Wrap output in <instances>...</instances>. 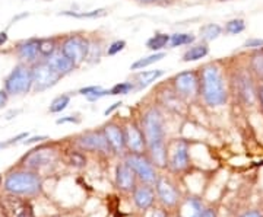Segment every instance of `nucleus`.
Returning a JSON list of instances; mask_svg holds the SVG:
<instances>
[{
    "instance_id": "f3484780",
    "label": "nucleus",
    "mask_w": 263,
    "mask_h": 217,
    "mask_svg": "<svg viewBox=\"0 0 263 217\" xmlns=\"http://www.w3.org/2000/svg\"><path fill=\"white\" fill-rule=\"evenodd\" d=\"M103 133L105 140L110 146V150L117 155H124L126 151V140H124V130L123 125H120L116 121H110V123L104 124Z\"/></svg>"
},
{
    "instance_id": "6e6552de",
    "label": "nucleus",
    "mask_w": 263,
    "mask_h": 217,
    "mask_svg": "<svg viewBox=\"0 0 263 217\" xmlns=\"http://www.w3.org/2000/svg\"><path fill=\"white\" fill-rule=\"evenodd\" d=\"M60 50L69 57L76 67H79L86 61L88 50H89V38L79 35V34H70L60 39Z\"/></svg>"
},
{
    "instance_id": "4468645a",
    "label": "nucleus",
    "mask_w": 263,
    "mask_h": 217,
    "mask_svg": "<svg viewBox=\"0 0 263 217\" xmlns=\"http://www.w3.org/2000/svg\"><path fill=\"white\" fill-rule=\"evenodd\" d=\"M126 150L130 153H146V139L142 132L141 124L136 121H129L123 125Z\"/></svg>"
},
{
    "instance_id": "09e8293b",
    "label": "nucleus",
    "mask_w": 263,
    "mask_h": 217,
    "mask_svg": "<svg viewBox=\"0 0 263 217\" xmlns=\"http://www.w3.org/2000/svg\"><path fill=\"white\" fill-rule=\"evenodd\" d=\"M8 39H9L8 32H6V31H2V32H0V47H3V46L8 42Z\"/></svg>"
},
{
    "instance_id": "f03ea898",
    "label": "nucleus",
    "mask_w": 263,
    "mask_h": 217,
    "mask_svg": "<svg viewBox=\"0 0 263 217\" xmlns=\"http://www.w3.org/2000/svg\"><path fill=\"white\" fill-rule=\"evenodd\" d=\"M3 185H5L6 192L21 196V197H34L40 194L43 181L38 172L24 168V169L9 172L5 178Z\"/></svg>"
},
{
    "instance_id": "5701e85b",
    "label": "nucleus",
    "mask_w": 263,
    "mask_h": 217,
    "mask_svg": "<svg viewBox=\"0 0 263 217\" xmlns=\"http://www.w3.org/2000/svg\"><path fill=\"white\" fill-rule=\"evenodd\" d=\"M203 204L196 197H189L184 201H180L179 217H200L203 213Z\"/></svg>"
},
{
    "instance_id": "a19ab883",
    "label": "nucleus",
    "mask_w": 263,
    "mask_h": 217,
    "mask_svg": "<svg viewBox=\"0 0 263 217\" xmlns=\"http://www.w3.org/2000/svg\"><path fill=\"white\" fill-rule=\"evenodd\" d=\"M44 140H48L47 136H34V137H31V139H25L22 144H25V146H28V144H32V143H41L44 142Z\"/></svg>"
},
{
    "instance_id": "a878e982",
    "label": "nucleus",
    "mask_w": 263,
    "mask_h": 217,
    "mask_svg": "<svg viewBox=\"0 0 263 217\" xmlns=\"http://www.w3.org/2000/svg\"><path fill=\"white\" fill-rule=\"evenodd\" d=\"M209 54V47H208L206 42H199L195 44L189 48L187 51L183 54V61L189 63V61H197V60H202Z\"/></svg>"
},
{
    "instance_id": "39448f33",
    "label": "nucleus",
    "mask_w": 263,
    "mask_h": 217,
    "mask_svg": "<svg viewBox=\"0 0 263 217\" xmlns=\"http://www.w3.org/2000/svg\"><path fill=\"white\" fill-rule=\"evenodd\" d=\"M132 170L136 173L138 181L148 184V185H155V182L158 181L160 175L157 172V166L152 163L149 156L146 153H124V161Z\"/></svg>"
},
{
    "instance_id": "7ed1b4c3",
    "label": "nucleus",
    "mask_w": 263,
    "mask_h": 217,
    "mask_svg": "<svg viewBox=\"0 0 263 217\" xmlns=\"http://www.w3.org/2000/svg\"><path fill=\"white\" fill-rule=\"evenodd\" d=\"M141 128L146 139V149L149 146L165 143V120L158 106L152 105L141 115Z\"/></svg>"
},
{
    "instance_id": "393cba45",
    "label": "nucleus",
    "mask_w": 263,
    "mask_h": 217,
    "mask_svg": "<svg viewBox=\"0 0 263 217\" xmlns=\"http://www.w3.org/2000/svg\"><path fill=\"white\" fill-rule=\"evenodd\" d=\"M249 72L252 73L254 79L263 82V48L254 50L253 54L250 56L249 61Z\"/></svg>"
},
{
    "instance_id": "2eb2a0df",
    "label": "nucleus",
    "mask_w": 263,
    "mask_h": 217,
    "mask_svg": "<svg viewBox=\"0 0 263 217\" xmlns=\"http://www.w3.org/2000/svg\"><path fill=\"white\" fill-rule=\"evenodd\" d=\"M253 82V76L249 70L238 72L234 77L235 92L246 105H253L256 98H257L256 86H254Z\"/></svg>"
},
{
    "instance_id": "b1692460",
    "label": "nucleus",
    "mask_w": 263,
    "mask_h": 217,
    "mask_svg": "<svg viewBox=\"0 0 263 217\" xmlns=\"http://www.w3.org/2000/svg\"><path fill=\"white\" fill-rule=\"evenodd\" d=\"M60 47V38L57 37H47V38H38V48H40V56L41 58H47L53 53H56Z\"/></svg>"
},
{
    "instance_id": "aec40b11",
    "label": "nucleus",
    "mask_w": 263,
    "mask_h": 217,
    "mask_svg": "<svg viewBox=\"0 0 263 217\" xmlns=\"http://www.w3.org/2000/svg\"><path fill=\"white\" fill-rule=\"evenodd\" d=\"M44 60H47L48 64L53 67L59 75L63 76V77L67 75H70V73L76 69V66L73 64V61L66 56L65 53L60 50V47H59V50H57L56 53H53L51 56L47 57V58H44Z\"/></svg>"
},
{
    "instance_id": "dca6fc26",
    "label": "nucleus",
    "mask_w": 263,
    "mask_h": 217,
    "mask_svg": "<svg viewBox=\"0 0 263 217\" xmlns=\"http://www.w3.org/2000/svg\"><path fill=\"white\" fill-rule=\"evenodd\" d=\"M15 54L18 57L19 63L25 64H35L37 61L43 60L40 56V48H38V37H31L27 39H22L16 42L15 46Z\"/></svg>"
},
{
    "instance_id": "f704fd0d",
    "label": "nucleus",
    "mask_w": 263,
    "mask_h": 217,
    "mask_svg": "<svg viewBox=\"0 0 263 217\" xmlns=\"http://www.w3.org/2000/svg\"><path fill=\"white\" fill-rule=\"evenodd\" d=\"M135 91V83L133 82H120L110 89V95H127Z\"/></svg>"
},
{
    "instance_id": "20e7f679",
    "label": "nucleus",
    "mask_w": 263,
    "mask_h": 217,
    "mask_svg": "<svg viewBox=\"0 0 263 217\" xmlns=\"http://www.w3.org/2000/svg\"><path fill=\"white\" fill-rule=\"evenodd\" d=\"M3 89L9 96L29 94L32 91V70L29 64L18 63L3 82Z\"/></svg>"
},
{
    "instance_id": "9b49d317",
    "label": "nucleus",
    "mask_w": 263,
    "mask_h": 217,
    "mask_svg": "<svg viewBox=\"0 0 263 217\" xmlns=\"http://www.w3.org/2000/svg\"><path fill=\"white\" fill-rule=\"evenodd\" d=\"M75 144L78 149L82 151H92V153H110V146L104 137L103 130L97 132H85L79 134L75 139Z\"/></svg>"
},
{
    "instance_id": "5fc2aeb1",
    "label": "nucleus",
    "mask_w": 263,
    "mask_h": 217,
    "mask_svg": "<svg viewBox=\"0 0 263 217\" xmlns=\"http://www.w3.org/2000/svg\"><path fill=\"white\" fill-rule=\"evenodd\" d=\"M219 2H228V0H219Z\"/></svg>"
},
{
    "instance_id": "f8f14e48",
    "label": "nucleus",
    "mask_w": 263,
    "mask_h": 217,
    "mask_svg": "<svg viewBox=\"0 0 263 217\" xmlns=\"http://www.w3.org/2000/svg\"><path fill=\"white\" fill-rule=\"evenodd\" d=\"M155 188V194H157V200L162 204V207L174 208L177 207L181 201V196L177 188V185L170 181L165 177H160L158 181L154 185Z\"/></svg>"
},
{
    "instance_id": "0eeeda50",
    "label": "nucleus",
    "mask_w": 263,
    "mask_h": 217,
    "mask_svg": "<svg viewBox=\"0 0 263 217\" xmlns=\"http://www.w3.org/2000/svg\"><path fill=\"white\" fill-rule=\"evenodd\" d=\"M32 70V92H46L50 88L56 86L59 80L63 77L59 75L47 60H40L31 66Z\"/></svg>"
},
{
    "instance_id": "7c9ffc66",
    "label": "nucleus",
    "mask_w": 263,
    "mask_h": 217,
    "mask_svg": "<svg viewBox=\"0 0 263 217\" xmlns=\"http://www.w3.org/2000/svg\"><path fill=\"white\" fill-rule=\"evenodd\" d=\"M105 9H95V10H89V12H73V10H63L60 12V15L63 16H70V18H79V19H95V18H101L105 15Z\"/></svg>"
},
{
    "instance_id": "603ef678",
    "label": "nucleus",
    "mask_w": 263,
    "mask_h": 217,
    "mask_svg": "<svg viewBox=\"0 0 263 217\" xmlns=\"http://www.w3.org/2000/svg\"><path fill=\"white\" fill-rule=\"evenodd\" d=\"M2 147H5V146H3V143H0V149H2Z\"/></svg>"
},
{
    "instance_id": "4c0bfd02",
    "label": "nucleus",
    "mask_w": 263,
    "mask_h": 217,
    "mask_svg": "<svg viewBox=\"0 0 263 217\" xmlns=\"http://www.w3.org/2000/svg\"><path fill=\"white\" fill-rule=\"evenodd\" d=\"M110 95V89H103V88H100L98 91H95L94 94L88 95V96H85L89 102H95V101H100L101 98L104 96H108Z\"/></svg>"
},
{
    "instance_id": "c756f323",
    "label": "nucleus",
    "mask_w": 263,
    "mask_h": 217,
    "mask_svg": "<svg viewBox=\"0 0 263 217\" xmlns=\"http://www.w3.org/2000/svg\"><path fill=\"white\" fill-rule=\"evenodd\" d=\"M196 41V37L193 34H189V32H177V34H173L170 35V42L168 46L171 48L183 47V46H190Z\"/></svg>"
},
{
    "instance_id": "cd10ccee",
    "label": "nucleus",
    "mask_w": 263,
    "mask_h": 217,
    "mask_svg": "<svg viewBox=\"0 0 263 217\" xmlns=\"http://www.w3.org/2000/svg\"><path fill=\"white\" fill-rule=\"evenodd\" d=\"M170 42V35L168 34H162V32H157L155 35H152V37L146 41V47L149 48L151 51H154V53H158L161 50H164V48L168 46Z\"/></svg>"
},
{
    "instance_id": "2f4dec72",
    "label": "nucleus",
    "mask_w": 263,
    "mask_h": 217,
    "mask_svg": "<svg viewBox=\"0 0 263 217\" xmlns=\"http://www.w3.org/2000/svg\"><path fill=\"white\" fill-rule=\"evenodd\" d=\"M69 104H70V95H59V96H56V98L51 101V104L48 106V111L51 114H60L62 111H65Z\"/></svg>"
},
{
    "instance_id": "8fccbe9b",
    "label": "nucleus",
    "mask_w": 263,
    "mask_h": 217,
    "mask_svg": "<svg viewBox=\"0 0 263 217\" xmlns=\"http://www.w3.org/2000/svg\"><path fill=\"white\" fill-rule=\"evenodd\" d=\"M241 217H263V216L260 211H257V210H252V211H247V213H245Z\"/></svg>"
},
{
    "instance_id": "bb28decb",
    "label": "nucleus",
    "mask_w": 263,
    "mask_h": 217,
    "mask_svg": "<svg viewBox=\"0 0 263 217\" xmlns=\"http://www.w3.org/2000/svg\"><path fill=\"white\" fill-rule=\"evenodd\" d=\"M224 32V28L218 24H206L203 25L200 31H199V37L202 39V42H211L216 38L221 37V34Z\"/></svg>"
},
{
    "instance_id": "a211bd4d",
    "label": "nucleus",
    "mask_w": 263,
    "mask_h": 217,
    "mask_svg": "<svg viewBox=\"0 0 263 217\" xmlns=\"http://www.w3.org/2000/svg\"><path fill=\"white\" fill-rule=\"evenodd\" d=\"M132 199H133V204L136 206L138 210L146 211L149 208L154 207L155 200H157V194H155V188L154 185H148L139 182L135 189L132 191Z\"/></svg>"
},
{
    "instance_id": "de8ad7c7",
    "label": "nucleus",
    "mask_w": 263,
    "mask_h": 217,
    "mask_svg": "<svg viewBox=\"0 0 263 217\" xmlns=\"http://www.w3.org/2000/svg\"><path fill=\"white\" fill-rule=\"evenodd\" d=\"M200 217H216V213L214 208H205L203 213L200 214Z\"/></svg>"
},
{
    "instance_id": "c85d7f7f",
    "label": "nucleus",
    "mask_w": 263,
    "mask_h": 217,
    "mask_svg": "<svg viewBox=\"0 0 263 217\" xmlns=\"http://www.w3.org/2000/svg\"><path fill=\"white\" fill-rule=\"evenodd\" d=\"M164 57H165V53H164V51L152 53L151 56L142 57L139 60H136V61L130 66V70H138V72H139V70H143L145 67L151 66V64H154V63H157V61H161Z\"/></svg>"
},
{
    "instance_id": "ddd939ff",
    "label": "nucleus",
    "mask_w": 263,
    "mask_h": 217,
    "mask_svg": "<svg viewBox=\"0 0 263 217\" xmlns=\"http://www.w3.org/2000/svg\"><path fill=\"white\" fill-rule=\"evenodd\" d=\"M189 144L184 140H177L168 149V169L174 173H181L189 169Z\"/></svg>"
},
{
    "instance_id": "49530a36",
    "label": "nucleus",
    "mask_w": 263,
    "mask_h": 217,
    "mask_svg": "<svg viewBox=\"0 0 263 217\" xmlns=\"http://www.w3.org/2000/svg\"><path fill=\"white\" fill-rule=\"evenodd\" d=\"M256 92H257V99L260 101V105H262L263 108V82L260 85L256 86Z\"/></svg>"
},
{
    "instance_id": "ea45409f",
    "label": "nucleus",
    "mask_w": 263,
    "mask_h": 217,
    "mask_svg": "<svg viewBox=\"0 0 263 217\" xmlns=\"http://www.w3.org/2000/svg\"><path fill=\"white\" fill-rule=\"evenodd\" d=\"M81 121L76 115H66V117H62V118H59L56 121V124H78Z\"/></svg>"
},
{
    "instance_id": "37998d69",
    "label": "nucleus",
    "mask_w": 263,
    "mask_h": 217,
    "mask_svg": "<svg viewBox=\"0 0 263 217\" xmlns=\"http://www.w3.org/2000/svg\"><path fill=\"white\" fill-rule=\"evenodd\" d=\"M149 217H168V213H167L165 208H154L151 211Z\"/></svg>"
},
{
    "instance_id": "c03bdc74",
    "label": "nucleus",
    "mask_w": 263,
    "mask_h": 217,
    "mask_svg": "<svg viewBox=\"0 0 263 217\" xmlns=\"http://www.w3.org/2000/svg\"><path fill=\"white\" fill-rule=\"evenodd\" d=\"M122 105H123L122 101H119V102H114L111 106H108V108H107V110L104 111V115H111V114H113L116 110H119V108H120Z\"/></svg>"
},
{
    "instance_id": "4be33fe9",
    "label": "nucleus",
    "mask_w": 263,
    "mask_h": 217,
    "mask_svg": "<svg viewBox=\"0 0 263 217\" xmlns=\"http://www.w3.org/2000/svg\"><path fill=\"white\" fill-rule=\"evenodd\" d=\"M161 76H164V70H161V69H157V70H139L133 77L135 91L145 89L146 86H149L155 80H158Z\"/></svg>"
},
{
    "instance_id": "473e14b6",
    "label": "nucleus",
    "mask_w": 263,
    "mask_h": 217,
    "mask_svg": "<svg viewBox=\"0 0 263 217\" xmlns=\"http://www.w3.org/2000/svg\"><path fill=\"white\" fill-rule=\"evenodd\" d=\"M86 156L82 150H72L67 153V163L73 166L75 169H82L86 166Z\"/></svg>"
},
{
    "instance_id": "412c9836",
    "label": "nucleus",
    "mask_w": 263,
    "mask_h": 217,
    "mask_svg": "<svg viewBox=\"0 0 263 217\" xmlns=\"http://www.w3.org/2000/svg\"><path fill=\"white\" fill-rule=\"evenodd\" d=\"M146 155L149 156L152 163L157 166V169H167L168 168V146H167V143L149 146L146 149Z\"/></svg>"
},
{
    "instance_id": "a18cd8bd",
    "label": "nucleus",
    "mask_w": 263,
    "mask_h": 217,
    "mask_svg": "<svg viewBox=\"0 0 263 217\" xmlns=\"http://www.w3.org/2000/svg\"><path fill=\"white\" fill-rule=\"evenodd\" d=\"M8 99H9V95L6 94L5 89H2L0 91V108H3L5 105L8 104Z\"/></svg>"
},
{
    "instance_id": "9d476101",
    "label": "nucleus",
    "mask_w": 263,
    "mask_h": 217,
    "mask_svg": "<svg viewBox=\"0 0 263 217\" xmlns=\"http://www.w3.org/2000/svg\"><path fill=\"white\" fill-rule=\"evenodd\" d=\"M173 89L183 99H193L199 95V72L186 70L173 77Z\"/></svg>"
},
{
    "instance_id": "864d4df0",
    "label": "nucleus",
    "mask_w": 263,
    "mask_h": 217,
    "mask_svg": "<svg viewBox=\"0 0 263 217\" xmlns=\"http://www.w3.org/2000/svg\"><path fill=\"white\" fill-rule=\"evenodd\" d=\"M0 184H2V175H0Z\"/></svg>"
},
{
    "instance_id": "c9c22d12",
    "label": "nucleus",
    "mask_w": 263,
    "mask_h": 217,
    "mask_svg": "<svg viewBox=\"0 0 263 217\" xmlns=\"http://www.w3.org/2000/svg\"><path fill=\"white\" fill-rule=\"evenodd\" d=\"M126 48V41H123V39H117V41H114L111 42L108 47H107V56H116V54H119L120 51H123Z\"/></svg>"
},
{
    "instance_id": "72a5a7b5",
    "label": "nucleus",
    "mask_w": 263,
    "mask_h": 217,
    "mask_svg": "<svg viewBox=\"0 0 263 217\" xmlns=\"http://www.w3.org/2000/svg\"><path fill=\"white\" fill-rule=\"evenodd\" d=\"M245 29H246L245 19L235 18L227 22L226 27H224V32H226V34H230V35H238V34L245 32Z\"/></svg>"
},
{
    "instance_id": "e433bc0d",
    "label": "nucleus",
    "mask_w": 263,
    "mask_h": 217,
    "mask_svg": "<svg viewBox=\"0 0 263 217\" xmlns=\"http://www.w3.org/2000/svg\"><path fill=\"white\" fill-rule=\"evenodd\" d=\"M243 47L247 50H260L263 48V38H249L245 41Z\"/></svg>"
},
{
    "instance_id": "f257e3e1",
    "label": "nucleus",
    "mask_w": 263,
    "mask_h": 217,
    "mask_svg": "<svg viewBox=\"0 0 263 217\" xmlns=\"http://www.w3.org/2000/svg\"><path fill=\"white\" fill-rule=\"evenodd\" d=\"M199 95L208 106H221L228 101V89L222 69L209 63L199 70Z\"/></svg>"
},
{
    "instance_id": "423d86ee",
    "label": "nucleus",
    "mask_w": 263,
    "mask_h": 217,
    "mask_svg": "<svg viewBox=\"0 0 263 217\" xmlns=\"http://www.w3.org/2000/svg\"><path fill=\"white\" fill-rule=\"evenodd\" d=\"M59 159V150L54 146H37L35 149L29 150L28 153L24 155V158L21 159V163L25 169L29 170H38L48 168L51 165H54Z\"/></svg>"
},
{
    "instance_id": "1a4fd4ad",
    "label": "nucleus",
    "mask_w": 263,
    "mask_h": 217,
    "mask_svg": "<svg viewBox=\"0 0 263 217\" xmlns=\"http://www.w3.org/2000/svg\"><path fill=\"white\" fill-rule=\"evenodd\" d=\"M0 210L5 217H34V208L28 200L10 192L0 196Z\"/></svg>"
},
{
    "instance_id": "6ab92c4d",
    "label": "nucleus",
    "mask_w": 263,
    "mask_h": 217,
    "mask_svg": "<svg viewBox=\"0 0 263 217\" xmlns=\"http://www.w3.org/2000/svg\"><path fill=\"white\" fill-rule=\"evenodd\" d=\"M114 180H116V187L122 192H132L135 187L139 184L136 173L132 170V168L126 162H122L116 166Z\"/></svg>"
},
{
    "instance_id": "79ce46f5",
    "label": "nucleus",
    "mask_w": 263,
    "mask_h": 217,
    "mask_svg": "<svg viewBox=\"0 0 263 217\" xmlns=\"http://www.w3.org/2000/svg\"><path fill=\"white\" fill-rule=\"evenodd\" d=\"M101 86H86V88H82V89H79V95H84V96H88V95L94 94L95 91H98Z\"/></svg>"
},
{
    "instance_id": "3c124183",
    "label": "nucleus",
    "mask_w": 263,
    "mask_h": 217,
    "mask_svg": "<svg viewBox=\"0 0 263 217\" xmlns=\"http://www.w3.org/2000/svg\"><path fill=\"white\" fill-rule=\"evenodd\" d=\"M139 2L142 5H152V3H157V2H161V0H136Z\"/></svg>"
},
{
    "instance_id": "58836bf2",
    "label": "nucleus",
    "mask_w": 263,
    "mask_h": 217,
    "mask_svg": "<svg viewBox=\"0 0 263 217\" xmlns=\"http://www.w3.org/2000/svg\"><path fill=\"white\" fill-rule=\"evenodd\" d=\"M25 139H28V133H21L16 137H12V139H9L6 143H3V146H5V147H6V146H12V144H16V143H19L21 140H25Z\"/></svg>"
}]
</instances>
